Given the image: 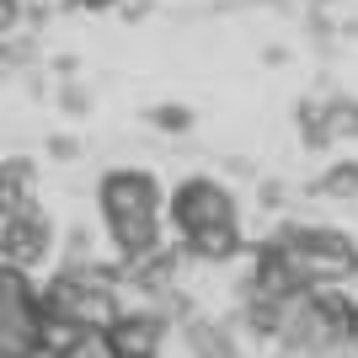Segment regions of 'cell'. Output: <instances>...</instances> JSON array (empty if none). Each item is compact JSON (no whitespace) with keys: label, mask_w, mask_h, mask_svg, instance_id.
<instances>
[{"label":"cell","mask_w":358,"mask_h":358,"mask_svg":"<svg viewBox=\"0 0 358 358\" xmlns=\"http://www.w3.org/2000/svg\"><path fill=\"white\" fill-rule=\"evenodd\" d=\"M187 348H193V358H241L236 337L220 321H187Z\"/></svg>","instance_id":"8"},{"label":"cell","mask_w":358,"mask_h":358,"mask_svg":"<svg viewBox=\"0 0 358 358\" xmlns=\"http://www.w3.org/2000/svg\"><path fill=\"white\" fill-rule=\"evenodd\" d=\"M96 209H102V224L107 236H113V246H118L123 262H139V257H150L155 246H166L161 241V182L150 177V171H139V166H113L102 182H96Z\"/></svg>","instance_id":"1"},{"label":"cell","mask_w":358,"mask_h":358,"mask_svg":"<svg viewBox=\"0 0 358 358\" xmlns=\"http://www.w3.org/2000/svg\"><path fill=\"white\" fill-rule=\"evenodd\" d=\"M150 123H155V129H166V134H187V129H193V113H187V107H155V113H150Z\"/></svg>","instance_id":"10"},{"label":"cell","mask_w":358,"mask_h":358,"mask_svg":"<svg viewBox=\"0 0 358 358\" xmlns=\"http://www.w3.org/2000/svg\"><path fill=\"white\" fill-rule=\"evenodd\" d=\"M102 343L113 358H161V343H166V321L150 310H118L113 327L102 331Z\"/></svg>","instance_id":"6"},{"label":"cell","mask_w":358,"mask_h":358,"mask_svg":"<svg viewBox=\"0 0 358 358\" xmlns=\"http://www.w3.org/2000/svg\"><path fill=\"white\" fill-rule=\"evenodd\" d=\"M0 358H43V305L11 268H0Z\"/></svg>","instance_id":"4"},{"label":"cell","mask_w":358,"mask_h":358,"mask_svg":"<svg viewBox=\"0 0 358 358\" xmlns=\"http://www.w3.org/2000/svg\"><path fill=\"white\" fill-rule=\"evenodd\" d=\"M166 214H171V230H177L182 246H187V241H198V236H209V230H230V224H241L236 193H230L224 182H214V177H187V182H177V193H171Z\"/></svg>","instance_id":"3"},{"label":"cell","mask_w":358,"mask_h":358,"mask_svg":"<svg viewBox=\"0 0 358 358\" xmlns=\"http://www.w3.org/2000/svg\"><path fill=\"white\" fill-rule=\"evenodd\" d=\"M48 246H54V224L38 203L22 214H0V268H11V273L38 268L48 257Z\"/></svg>","instance_id":"5"},{"label":"cell","mask_w":358,"mask_h":358,"mask_svg":"<svg viewBox=\"0 0 358 358\" xmlns=\"http://www.w3.org/2000/svg\"><path fill=\"white\" fill-rule=\"evenodd\" d=\"M48 155H54V161H75V155H80V145H75L70 134H54V139H48Z\"/></svg>","instance_id":"11"},{"label":"cell","mask_w":358,"mask_h":358,"mask_svg":"<svg viewBox=\"0 0 358 358\" xmlns=\"http://www.w3.org/2000/svg\"><path fill=\"white\" fill-rule=\"evenodd\" d=\"M59 107H64V113H86L91 102H86V91H80V86H64L59 91Z\"/></svg>","instance_id":"12"},{"label":"cell","mask_w":358,"mask_h":358,"mask_svg":"<svg viewBox=\"0 0 358 358\" xmlns=\"http://www.w3.org/2000/svg\"><path fill=\"white\" fill-rule=\"evenodd\" d=\"M310 193H315V198H331V203H348V198H358V161H337V166H327V171L315 177Z\"/></svg>","instance_id":"9"},{"label":"cell","mask_w":358,"mask_h":358,"mask_svg":"<svg viewBox=\"0 0 358 358\" xmlns=\"http://www.w3.org/2000/svg\"><path fill=\"white\" fill-rule=\"evenodd\" d=\"M70 6H80V11H107V6H118V0H70Z\"/></svg>","instance_id":"13"},{"label":"cell","mask_w":358,"mask_h":358,"mask_svg":"<svg viewBox=\"0 0 358 358\" xmlns=\"http://www.w3.org/2000/svg\"><path fill=\"white\" fill-rule=\"evenodd\" d=\"M273 246L284 252L299 289H343L348 278H358V241L331 224H289Z\"/></svg>","instance_id":"2"},{"label":"cell","mask_w":358,"mask_h":358,"mask_svg":"<svg viewBox=\"0 0 358 358\" xmlns=\"http://www.w3.org/2000/svg\"><path fill=\"white\" fill-rule=\"evenodd\" d=\"M32 177H38V166H32L27 155L0 161V214H22V209L38 203V198H32Z\"/></svg>","instance_id":"7"}]
</instances>
